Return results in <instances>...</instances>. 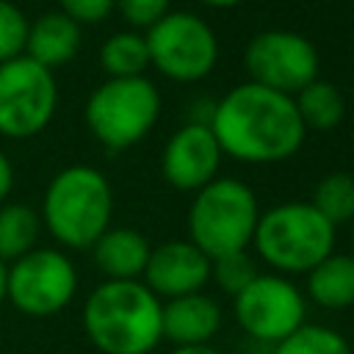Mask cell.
<instances>
[{
	"label": "cell",
	"instance_id": "16",
	"mask_svg": "<svg viewBox=\"0 0 354 354\" xmlns=\"http://www.w3.org/2000/svg\"><path fill=\"white\" fill-rule=\"evenodd\" d=\"M80 50V25L72 22L61 11H47L39 19L30 22L28 28V41H25V55L44 69L64 66L72 61Z\"/></svg>",
	"mask_w": 354,
	"mask_h": 354
},
{
	"label": "cell",
	"instance_id": "24",
	"mask_svg": "<svg viewBox=\"0 0 354 354\" xmlns=\"http://www.w3.org/2000/svg\"><path fill=\"white\" fill-rule=\"evenodd\" d=\"M30 19L11 0H0V64L25 55Z\"/></svg>",
	"mask_w": 354,
	"mask_h": 354
},
{
	"label": "cell",
	"instance_id": "19",
	"mask_svg": "<svg viewBox=\"0 0 354 354\" xmlns=\"http://www.w3.org/2000/svg\"><path fill=\"white\" fill-rule=\"evenodd\" d=\"M293 102H296L304 130L307 127L332 130L343 122V113H346V100H343L340 88L329 80H313L293 97Z\"/></svg>",
	"mask_w": 354,
	"mask_h": 354
},
{
	"label": "cell",
	"instance_id": "4",
	"mask_svg": "<svg viewBox=\"0 0 354 354\" xmlns=\"http://www.w3.org/2000/svg\"><path fill=\"white\" fill-rule=\"evenodd\" d=\"M252 246L274 274H307L335 252V227L310 202H285L260 213Z\"/></svg>",
	"mask_w": 354,
	"mask_h": 354
},
{
	"label": "cell",
	"instance_id": "27",
	"mask_svg": "<svg viewBox=\"0 0 354 354\" xmlns=\"http://www.w3.org/2000/svg\"><path fill=\"white\" fill-rule=\"evenodd\" d=\"M11 188H14V166H11V160L6 158V152L0 149V205L8 199Z\"/></svg>",
	"mask_w": 354,
	"mask_h": 354
},
{
	"label": "cell",
	"instance_id": "10",
	"mask_svg": "<svg viewBox=\"0 0 354 354\" xmlns=\"http://www.w3.org/2000/svg\"><path fill=\"white\" fill-rule=\"evenodd\" d=\"M232 315L252 340L277 346L307 324V299L288 277L257 274L232 296Z\"/></svg>",
	"mask_w": 354,
	"mask_h": 354
},
{
	"label": "cell",
	"instance_id": "23",
	"mask_svg": "<svg viewBox=\"0 0 354 354\" xmlns=\"http://www.w3.org/2000/svg\"><path fill=\"white\" fill-rule=\"evenodd\" d=\"M257 274V263L249 252H232L210 260V279L230 296H238Z\"/></svg>",
	"mask_w": 354,
	"mask_h": 354
},
{
	"label": "cell",
	"instance_id": "31",
	"mask_svg": "<svg viewBox=\"0 0 354 354\" xmlns=\"http://www.w3.org/2000/svg\"><path fill=\"white\" fill-rule=\"evenodd\" d=\"M351 243H354V230H351ZM351 257H354V252H351Z\"/></svg>",
	"mask_w": 354,
	"mask_h": 354
},
{
	"label": "cell",
	"instance_id": "12",
	"mask_svg": "<svg viewBox=\"0 0 354 354\" xmlns=\"http://www.w3.org/2000/svg\"><path fill=\"white\" fill-rule=\"evenodd\" d=\"M221 163V147L207 124L180 127L163 147L160 171L177 191H199L216 180Z\"/></svg>",
	"mask_w": 354,
	"mask_h": 354
},
{
	"label": "cell",
	"instance_id": "28",
	"mask_svg": "<svg viewBox=\"0 0 354 354\" xmlns=\"http://www.w3.org/2000/svg\"><path fill=\"white\" fill-rule=\"evenodd\" d=\"M171 354H221V351H216L213 346H180L171 348Z\"/></svg>",
	"mask_w": 354,
	"mask_h": 354
},
{
	"label": "cell",
	"instance_id": "11",
	"mask_svg": "<svg viewBox=\"0 0 354 354\" xmlns=\"http://www.w3.org/2000/svg\"><path fill=\"white\" fill-rule=\"evenodd\" d=\"M243 64L252 83L288 97L318 80V50L296 30H263L252 36L243 50Z\"/></svg>",
	"mask_w": 354,
	"mask_h": 354
},
{
	"label": "cell",
	"instance_id": "22",
	"mask_svg": "<svg viewBox=\"0 0 354 354\" xmlns=\"http://www.w3.org/2000/svg\"><path fill=\"white\" fill-rule=\"evenodd\" d=\"M274 354H354L351 343L321 324H304L274 346Z\"/></svg>",
	"mask_w": 354,
	"mask_h": 354
},
{
	"label": "cell",
	"instance_id": "5",
	"mask_svg": "<svg viewBox=\"0 0 354 354\" xmlns=\"http://www.w3.org/2000/svg\"><path fill=\"white\" fill-rule=\"evenodd\" d=\"M260 218L254 191L235 177H216L188 207V241L210 260L246 252Z\"/></svg>",
	"mask_w": 354,
	"mask_h": 354
},
{
	"label": "cell",
	"instance_id": "3",
	"mask_svg": "<svg viewBox=\"0 0 354 354\" xmlns=\"http://www.w3.org/2000/svg\"><path fill=\"white\" fill-rule=\"evenodd\" d=\"M113 191L108 177L94 166H66L44 188L41 227L66 249H91L111 227Z\"/></svg>",
	"mask_w": 354,
	"mask_h": 354
},
{
	"label": "cell",
	"instance_id": "9",
	"mask_svg": "<svg viewBox=\"0 0 354 354\" xmlns=\"http://www.w3.org/2000/svg\"><path fill=\"white\" fill-rule=\"evenodd\" d=\"M58 83L50 69L28 55L0 64V136L25 141L39 136L55 116Z\"/></svg>",
	"mask_w": 354,
	"mask_h": 354
},
{
	"label": "cell",
	"instance_id": "18",
	"mask_svg": "<svg viewBox=\"0 0 354 354\" xmlns=\"http://www.w3.org/2000/svg\"><path fill=\"white\" fill-rule=\"evenodd\" d=\"M41 235V218L30 205L3 202L0 205V260L8 266L36 249Z\"/></svg>",
	"mask_w": 354,
	"mask_h": 354
},
{
	"label": "cell",
	"instance_id": "17",
	"mask_svg": "<svg viewBox=\"0 0 354 354\" xmlns=\"http://www.w3.org/2000/svg\"><path fill=\"white\" fill-rule=\"evenodd\" d=\"M307 296L324 310L354 307V257L332 252L307 271Z\"/></svg>",
	"mask_w": 354,
	"mask_h": 354
},
{
	"label": "cell",
	"instance_id": "2",
	"mask_svg": "<svg viewBox=\"0 0 354 354\" xmlns=\"http://www.w3.org/2000/svg\"><path fill=\"white\" fill-rule=\"evenodd\" d=\"M160 310L141 279H102L83 301V332L102 354H149L163 340Z\"/></svg>",
	"mask_w": 354,
	"mask_h": 354
},
{
	"label": "cell",
	"instance_id": "14",
	"mask_svg": "<svg viewBox=\"0 0 354 354\" xmlns=\"http://www.w3.org/2000/svg\"><path fill=\"white\" fill-rule=\"evenodd\" d=\"M221 329V307L207 293H188L163 301L160 332L166 340L180 346H210Z\"/></svg>",
	"mask_w": 354,
	"mask_h": 354
},
{
	"label": "cell",
	"instance_id": "21",
	"mask_svg": "<svg viewBox=\"0 0 354 354\" xmlns=\"http://www.w3.org/2000/svg\"><path fill=\"white\" fill-rule=\"evenodd\" d=\"M332 227L354 221V177L348 171H329L313 191L310 202Z\"/></svg>",
	"mask_w": 354,
	"mask_h": 354
},
{
	"label": "cell",
	"instance_id": "1",
	"mask_svg": "<svg viewBox=\"0 0 354 354\" xmlns=\"http://www.w3.org/2000/svg\"><path fill=\"white\" fill-rule=\"evenodd\" d=\"M210 130L230 155L243 163H279L304 144V124L288 94L257 83H241L216 102Z\"/></svg>",
	"mask_w": 354,
	"mask_h": 354
},
{
	"label": "cell",
	"instance_id": "7",
	"mask_svg": "<svg viewBox=\"0 0 354 354\" xmlns=\"http://www.w3.org/2000/svg\"><path fill=\"white\" fill-rule=\"evenodd\" d=\"M144 41L149 50V66L180 83L207 77L218 61V39L213 28L191 11H169L147 28Z\"/></svg>",
	"mask_w": 354,
	"mask_h": 354
},
{
	"label": "cell",
	"instance_id": "26",
	"mask_svg": "<svg viewBox=\"0 0 354 354\" xmlns=\"http://www.w3.org/2000/svg\"><path fill=\"white\" fill-rule=\"evenodd\" d=\"M58 6H61V14H66L72 22L97 25L116 8V0H58Z\"/></svg>",
	"mask_w": 354,
	"mask_h": 354
},
{
	"label": "cell",
	"instance_id": "15",
	"mask_svg": "<svg viewBox=\"0 0 354 354\" xmlns=\"http://www.w3.org/2000/svg\"><path fill=\"white\" fill-rule=\"evenodd\" d=\"M149 252V241L133 227H108L91 246L94 266L105 279H141Z\"/></svg>",
	"mask_w": 354,
	"mask_h": 354
},
{
	"label": "cell",
	"instance_id": "20",
	"mask_svg": "<svg viewBox=\"0 0 354 354\" xmlns=\"http://www.w3.org/2000/svg\"><path fill=\"white\" fill-rule=\"evenodd\" d=\"M100 64L108 77H141L149 66V50L141 33L119 30L108 36L100 47Z\"/></svg>",
	"mask_w": 354,
	"mask_h": 354
},
{
	"label": "cell",
	"instance_id": "13",
	"mask_svg": "<svg viewBox=\"0 0 354 354\" xmlns=\"http://www.w3.org/2000/svg\"><path fill=\"white\" fill-rule=\"evenodd\" d=\"M141 282L160 299H180L202 293L210 282V257L202 254L191 241H166L152 246Z\"/></svg>",
	"mask_w": 354,
	"mask_h": 354
},
{
	"label": "cell",
	"instance_id": "29",
	"mask_svg": "<svg viewBox=\"0 0 354 354\" xmlns=\"http://www.w3.org/2000/svg\"><path fill=\"white\" fill-rule=\"evenodd\" d=\"M6 277H8V266L0 260V307L6 304Z\"/></svg>",
	"mask_w": 354,
	"mask_h": 354
},
{
	"label": "cell",
	"instance_id": "6",
	"mask_svg": "<svg viewBox=\"0 0 354 354\" xmlns=\"http://www.w3.org/2000/svg\"><path fill=\"white\" fill-rule=\"evenodd\" d=\"M160 116V94L152 80L108 77L86 100V124L111 152L127 149L147 138Z\"/></svg>",
	"mask_w": 354,
	"mask_h": 354
},
{
	"label": "cell",
	"instance_id": "30",
	"mask_svg": "<svg viewBox=\"0 0 354 354\" xmlns=\"http://www.w3.org/2000/svg\"><path fill=\"white\" fill-rule=\"evenodd\" d=\"M205 6H213V8H232V6H238V3H243V0H202Z\"/></svg>",
	"mask_w": 354,
	"mask_h": 354
},
{
	"label": "cell",
	"instance_id": "8",
	"mask_svg": "<svg viewBox=\"0 0 354 354\" xmlns=\"http://www.w3.org/2000/svg\"><path fill=\"white\" fill-rule=\"evenodd\" d=\"M77 293V268L61 249L36 246L25 257L8 263L6 301L30 318L58 315Z\"/></svg>",
	"mask_w": 354,
	"mask_h": 354
},
{
	"label": "cell",
	"instance_id": "25",
	"mask_svg": "<svg viewBox=\"0 0 354 354\" xmlns=\"http://www.w3.org/2000/svg\"><path fill=\"white\" fill-rule=\"evenodd\" d=\"M116 8L133 28H152L169 14V0H116Z\"/></svg>",
	"mask_w": 354,
	"mask_h": 354
}]
</instances>
